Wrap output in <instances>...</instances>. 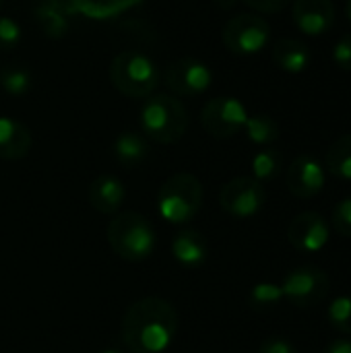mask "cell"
Instances as JSON below:
<instances>
[{
    "instance_id": "cell-1",
    "label": "cell",
    "mask_w": 351,
    "mask_h": 353,
    "mask_svg": "<svg viewBox=\"0 0 351 353\" xmlns=\"http://www.w3.org/2000/svg\"><path fill=\"white\" fill-rule=\"evenodd\" d=\"M178 312L172 302L149 296L128 306L122 319V341L132 353H163L178 335Z\"/></svg>"
},
{
    "instance_id": "cell-2",
    "label": "cell",
    "mask_w": 351,
    "mask_h": 353,
    "mask_svg": "<svg viewBox=\"0 0 351 353\" xmlns=\"http://www.w3.org/2000/svg\"><path fill=\"white\" fill-rule=\"evenodd\" d=\"M110 248L128 263H141L147 261L157 244L155 228L153 223L137 213V211H122L112 215V221L106 230Z\"/></svg>"
},
{
    "instance_id": "cell-3",
    "label": "cell",
    "mask_w": 351,
    "mask_h": 353,
    "mask_svg": "<svg viewBox=\"0 0 351 353\" xmlns=\"http://www.w3.org/2000/svg\"><path fill=\"white\" fill-rule=\"evenodd\" d=\"M141 130L145 139H151L159 145L178 143L188 130V110L174 95H151L139 116Z\"/></svg>"
},
{
    "instance_id": "cell-4",
    "label": "cell",
    "mask_w": 351,
    "mask_h": 353,
    "mask_svg": "<svg viewBox=\"0 0 351 353\" xmlns=\"http://www.w3.org/2000/svg\"><path fill=\"white\" fill-rule=\"evenodd\" d=\"M203 194V184L194 174L178 172L161 184L157 192V211L166 221L184 225L201 211Z\"/></svg>"
},
{
    "instance_id": "cell-5",
    "label": "cell",
    "mask_w": 351,
    "mask_h": 353,
    "mask_svg": "<svg viewBox=\"0 0 351 353\" xmlns=\"http://www.w3.org/2000/svg\"><path fill=\"white\" fill-rule=\"evenodd\" d=\"M110 81L124 97H149L159 85V70L145 52L124 50L110 64Z\"/></svg>"
},
{
    "instance_id": "cell-6",
    "label": "cell",
    "mask_w": 351,
    "mask_h": 353,
    "mask_svg": "<svg viewBox=\"0 0 351 353\" xmlns=\"http://www.w3.org/2000/svg\"><path fill=\"white\" fill-rule=\"evenodd\" d=\"M221 39L230 52L238 56H250V54L261 52L269 43L271 27L261 14L244 12V14L232 17L225 23L221 31Z\"/></svg>"
},
{
    "instance_id": "cell-7",
    "label": "cell",
    "mask_w": 351,
    "mask_h": 353,
    "mask_svg": "<svg viewBox=\"0 0 351 353\" xmlns=\"http://www.w3.org/2000/svg\"><path fill=\"white\" fill-rule=\"evenodd\" d=\"M329 290L331 283L327 273L312 265H304L290 271L281 283L283 298L298 308H312L323 304L329 296Z\"/></svg>"
},
{
    "instance_id": "cell-8",
    "label": "cell",
    "mask_w": 351,
    "mask_h": 353,
    "mask_svg": "<svg viewBox=\"0 0 351 353\" xmlns=\"http://www.w3.org/2000/svg\"><path fill=\"white\" fill-rule=\"evenodd\" d=\"M248 120V112L244 103L232 95H219L205 103L201 112L203 128L215 139H230L244 130Z\"/></svg>"
},
{
    "instance_id": "cell-9",
    "label": "cell",
    "mask_w": 351,
    "mask_h": 353,
    "mask_svg": "<svg viewBox=\"0 0 351 353\" xmlns=\"http://www.w3.org/2000/svg\"><path fill=\"white\" fill-rule=\"evenodd\" d=\"M265 201L267 192L263 184L252 176H236L228 184H223L219 192L221 209L236 219L254 217L265 207Z\"/></svg>"
},
{
    "instance_id": "cell-10",
    "label": "cell",
    "mask_w": 351,
    "mask_h": 353,
    "mask_svg": "<svg viewBox=\"0 0 351 353\" xmlns=\"http://www.w3.org/2000/svg\"><path fill=\"white\" fill-rule=\"evenodd\" d=\"M166 85L180 97H197L211 87V68L197 58H178L166 68Z\"/></svg>"
},
{
    "instance_id": "cell-11",
    "label": "cell",
    "mask_w": 351,
    "mask_h": 353,
    "mask_svg": "<svg viewBox=\"0 0 351 353\" xmlns=\"http://www.w3.org/2000/svg\"><path fill=\"white\" fill-rule=\"evenodd\" d=\"M329 223L317 211L300 213L288 228V240L300 252H321L329 244Z\"/></svg>"
},
{
    "instance_id": "cell-12",
    "label": "cell",
    "mask_w": 351,
    "mask_h": 353,
    "mask_svg": "<svg viewBox=\"0 0 351 353\" xmlns=\"http://www.w3.org/2000/svg\"><path fill=\"white\" fill-rule=\"evenodd\" d=\"M288 190L298 199H312L325 188V165L314 155H300L285 174Z\"/></svg>"
},
{
    "instance_id": "cell-13",
    "label": "cell",
    "mask_w": 351,
    "mask_h": 353,
    "mask_svg": "<svg viewBox=\"0 0 351 353\" xmlns=\"http://www.w3.org/2000/svg\"><path fill=\"white\" fill-rule=\"evenodd\" d=\"M292 17L296 27L306 35H323L335 23L333 0H294Z\"/></svg>"
},
{
    "instance_id": "cell-14",
    "label": "cell",
    "mask_w": 351,
    "mask_h": 353,
    "mask_svg": "<svg viewBox=\"0 0 351 353\" xmlns=\"http://www.w3.org/2000/svg\"><path fill=\"white\" fill-rule=\"evenodd\" d=\"M64 12L91 21H110L141 6L143 0H58Z\"/></svg>"
},
{
    "instance_id": "cell-15",
    "label": "cell",
    "mask_w": 351,
    "mask_h": 353,
    "mask_svg": "<svg viewBox=\"0 0 351 353\" xmlns=\"http://www.w3.org/2000/svg\"><path fill=\"white\" fill-rule=\"evenodd\" d=\"M87 199H89V205L97 213L116 215V213H120V207L124 205L126 188L120 178H116L112 174H101L91 182Z\"/></svg>"
},
{
    "instance_id": "cell-16",
    "label": "cell",
    "mask_w": 351,
    "mask_h": 353,
    "mask_svg": "<svg viewBox=\"0 0 351 353\" xmlns=\"http://www.w3.org/2000/svg\"><path fill=\"white\" fill-rule=\"evenodd\" d=\"M172 256L184 269H199L209 259V246L201 232L192 228L180 230L172 240Z\"/></svg>"
},
{
    "instance_id": "cell-17",
    "label": "cell",
    "mask_w": 351,
    "mask_h": 353,
    "mask_svg": "<svg viewBox=\"0 0 351 353\" xmlns=\"http://www.w3.org/2000/svg\"><path fill=\"white\" fill-rule=\"evenodd\" d=\"M31 130L8 116H0V159H23L31 149Z\"/></svg>"
},
{
    "instance_id": "cell-18",
    "label": "cell",
    "mask_w": 351,
    "mask_h": 353,
    "mask_svg": "<svg viewBox=\"0 0 351 353\" xmlns=\"http://www.w3.org/2000/svg\"><path fill=\"white\" fill-rule=\"evenodd\" d=\"M271 56H273V62L285 70V72H302L308 68L310 64V50L306 43L298 41V39H292V37H281L273 43V50H271Z\"/></svg>"
},
{
    "instance_id": "cell-19",
    "label": "cell",
    "mask_w": 351,
    "mask_h": 353,
    "mask_svg": "<svg viewBox=\"0 0 351 353\" xmlns=\"http://www.w3.org/2000/svg\"><path fill=\"white\" fill-rule=\"evenodd\" d=\"M114 157L122 168H137L149 157V141L139 132H122L114 141Z\"/></svg>"
},
{
    "instance_id": "cell-20",
    "label": "cell",
    "mask_w": 351,
    "mask_h": 353,
    "mask_svg": "<svg viewBox=\"0 0 351 353\" xmlns=\"http://www.w3.org/2000/svg\"><path fill=\"white\" fill-rule=\"evenodd\" d=\"M35 17L46 37L58 39L68 31V14L58 4V0H41L35 6Z\"/></svg>"
},
{
    "instance_id": "cell-21",
    "label": "cell",
    "mask_w": 351,
    "mask_h": 353,
    "mask_svg": "<svg viewBox=\"0 0 351 353\" xmlns=\"http://www.w3.org/2000/svg\"><path fill=\"white\" fill-rule=\"evenodd\" d=\"M327 170L341 180H351V134L339 137L327 151Z\"/></svg>"
},
{
    "instance_id": "cell-22",
    "label": "cell",
    "mask_w": 351,
    "mask_h": 353,
    "mask_svg": "<svg viewBox=\"0 0 351 353\" xmlns=\"http://www.w3.org/2000/svg\"><path fill=\"white\" fill-rule=\"evenodd\" d=\"M283 300L285 298H283L281 285L271 283V281H261L252 285V290L248 292V306L254 312H269L277 308Z\"/></svg>"
},
{
    "instance_id": "cell-23",
    "label": "cell",
    "mask_w": 351,
    "mask_h": 353,
    "mask_svg": "<svg viewBox=\"0 0 351 353\" xmlns=\"http://www.w3.org/2000/svg\"><path fill=\"white\" fill-rule=\"evenodd\" d=\"M246 137L254 143V145H271L277 141L279 137V126L277 122L267 116V114H254L248 116L246 124H244Z\"/></svg>"
},
{
    "instance_id": "cell-24",
    "label": "cell",
    "mask_w": 351,
    "mask_h": 353,
    "mask_svg": "<svg viewBox=\"0 0 351 353\" xmlns=\"http://www.w3.org/2000/svg\"><path fill=\"white\" fill-rule=\"evenodd\" d=\"M252 178L263 182H271L281 172V155L275 149H263L252 157Z\"/></svg>"
},
{
    "instance_id": "cell-25",
    "label": "cell",
    "mask_w": 351,
    "mask_h": 353,
    "mask_svg": "<svg viewBox=\"0 0 351 353\" xmlns=\"http://www.w3.org/2000/svg\"><path fill=\"white\" fill-rule=\"evenodd\" d=\"M0 87L12 97H21L31 89V72L23 66H4L0 70Z\"/></svg>"
},
{
    "instance_id": "cell-26",
    "label": "cell",
    "mask_w": 351,
    "mask_h": 353,
    "mask_svg": "<svg viewBox=\"0 0 351 353\" xmlns=\"http://www.w3.org/2000/svg\"><path fill=\"white\" fill-rule=\"evenodd\" d=\"M327 319L335 331L351 335V296L335 298L327 308Z\"/></svg>"
},
{
    "instance_id": "cell-27",
    "label": "cell",
    "mask_w": 351,
    "mask_h": 353,
    "mask_svg": "<svg viewBox=\"0 0 351 353\" xmlns=\"http://www.w3.org/2000/svg\"><path fill=\"white\" fill-rule=\"evenodd\" d=\"M21 41V25L10 17H0V50L10 52Z\"/></svg>"
},
{
    "instance_id": "cell-28",
    "label": "cell",
    "mask_w": 351,
    "mask_h": 353,
    "mask_svg": "<svg viewBox=\"0 0 351 353\" xmlns=\"http://www.w3.org/2000/svg\"><path fill=\"white\" fill-rule=\"evenodd\" d=\"M331 223L335 228V232L343 238H351V196L339 201L333 209V217Z\"/></svg>"
},
{
    "instance_id": "cell-29",
    "label": "cell",
    "mask_w": 351,
    "mask_h": 353,
    "mask_svg": "<svg viewBox=\"0 0 351 353\" xmlns=\"http://www.w3.org/2000/svg\"><path fill=\"white\" fill-rule=\"evenodd\" d=\"M333 60L341 70L351 72V33L343 35L333 48Z\"/></svg>"
},
{
    "instance_id": "cell-30",
    "label": "cell",
    "mask_w": 351,
    "mask_h": 353,
    "mask_svg": "<svg viewBox=\"0 0 351 353\" xmlns=\"http://www.w3.org/2000/svg\"><path fill=\"white\" fill-rule=\"evenodd\" d=\"M259 353H298L296 345L283 337H267L261 341Z\"/></svg>"
},
{
    "instance_id": "cell-31",
    "label": "cell",
    "mask_w": 351,
    "mask_h": 353,
    "mask_svg": "<svg viewBox=\"0 0 351 353\" xmlns=\"http://www.w3.org/2000/svg\"><path fill=\"white\" fill-rule=\"evenodd\" d=\"M250 8L259 12H279L283 10L292 0H244Z\"/></svg>"
},
{
    "instance_id": "cell-32",
    "label": "cell",
    "mask_w": 351,
    "mask_h": 353,
    "mask_svg": "<svg viewBox=\"0 0 351 353\" xmlns=\"http://www.w3.org/2000/svg\"><path fill=\"white\" fill-rule=\"evenodd\" d=\"M325 353H351V337H339L331 341Z\"/></svg>"
},
{
    "instance_id": "cell-33",
    "label": "cell",
    "mask_w": 351,
    "mask_h": 353,
    "mask_svg": "<svg viewBox=\"0 0 351 353\" xmlns=\"http://www.w3.org/2000/svg\"><path fill=\"white\" fill-rule=\"evenodd\" d=\"M99 353H124V352H120V350H116V347H108V350H101Z\"/></svg>"
},
{
    "instance_id": "cell-34",
    "label": "cell",
    "mask_w": 351,
    "mask_h": 353,
    "mask_svg": "<svg viewBox=\"0 0 351 353\" xmlns=\"http://www.w3.org/2000/svg\"><path fill=\"white\" fill-rule=\"evenodd\" d=\"M345 12H348V19L351 21V0H348V2H345Z\"/></svg>"
},
{
    "instance_id": "cell-35",
    "label": "cell",
    "mask_w": 351,
    "mask_h": 353,
    "mask_svg": "<svg viewBox=\"0 0 351 353\" xmlns=\"http://www.w3.org/2000/svg\"><path fill=\"white\" fill-rule=\"evenodd\" d=\"M0 4H2V0H0Z\"/></svg>"
}]
</instances>
